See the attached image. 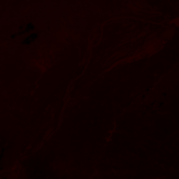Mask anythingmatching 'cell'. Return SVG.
I'll return each mask as SVG.
<instances>
[{
	"label": "cell",
	"instance_id": "cell-1",
	"mask_svg": "<svg viewBox=\"0 0 179 179\" xmlns=\"http://www.w3.org/2000/svg\"><path fill=\"white\" fill-rule=\"evenodd\" d=\"M34 26L32 25V23H29V24L23 25L22 26H20V27L18 28V32L15 33V34H13L11 37V38H14L15 37L24 34L25 33H27V32L32 31V30H34Z\"/></svg>",
	"mask_w": 179,
	"mask_h": 179
},
{
	"label": "cell",
	"instance_id": "cell-2",
	"mask_svg": "<svg viewBox=\"0 0 179 179\" xmlns=\"http://www.w3.org/2000/svg\"><path fill=\"white\" fill-rule=\"evenodd\" d=\"M163 105V102H160V101H155L153 103H152L150 106H148L146 109L147 111H155L157 109H160Z\"/></svg>",
	"mask_w": 179,
	"mask_h": 179
},
{
	"label": "cell",
	"instance_id": "cell-3",
	"mask_svg": "<svg viewBox=\"0 0 179 179\" xmlns=\"http://www.w3.org/2000/svg\"><path fill=\"white\" fill-rule=\"evenodd\" d=\"M37 37H38V34H37V33H34V34H30L29 37H27V38H25L21 44L23 45H30L31 44L32 42H34L35 40L37 39Z\"/></svg>",
	"mask_w": 179,
	"mask_h": 179
}]
</instances>
